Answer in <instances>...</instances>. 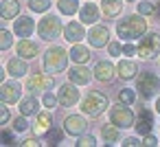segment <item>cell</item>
Segmentation results:
<instances>
[{
  "instance_id": "31",
  "label": "cell",
  "mask_w": 160,
  "mask_h": 147,
  "mask_svg": "<svg viewBox=\"0 0 160 147\" xmlns=\"http://www.w3.org/2000/svg\"><path fill=\"white\" fill-rule=\"evenodd\" d=\"M138 13H142V16H153V13H156V3H149V0L140 3V5H138Z\"/></svg>"
},
{
  "instance_id": "19",
  "label": "cell",
  "mask_w": 160,
  "mask_h": 147,
  "mask_svg": "<svg viewBox=\"0 0 160 147\" xmlns=\"http://www.w3.org/2000/svg\"><path fill=\"white\" fill-rule=\"evenodd\" d=\"M7 73L13 77V79H20L29 73V66H27V59L24 57H13L7 62Z\"/></svg>"
},
{
  "instance_id": "27",
  "label": "cell",
  "mask_w": 160,
  "mask_h": 147,
  "mask_svg": "<svg viewBox=\"0 0 160 147\" xmlns=\"http://www.w3.org/2000/svg\"><path fill=\"white\" fill-rule=\"evenodd\" d=\"M38 108H40V103H38V99L35 97H24V99H20V114H24V116H31V114H38Z\"/></svg>"
},
{
  "instance_id": "32",
  "label": "cell",
  "mask_w": 160,
  "mask_h": 147,
  "mask_svg": "<svg viewBox=\"0 0 160 147\" xmlns=\"http://www.w3.org/2000/svg\"><path fill=\"white\" fill-rule=\"evenodd\" d=\"M118 99H121V101H125V103H129V105H132V103H134V101H136V92H134V90H132V88H123V90H121V92H118Z\"/></svg>"
},
{
  "instance_id": "18",
  "label": "cell",
  "mask_w": 160,
  "mask_h": 147,
  "mask_svg": "<svg viewBox=\"0 0 160 147\" xmlns=\"http://www.w3.org/2000/svg\"><path fill=\"white\" fill-rule=\"evenodd\" d=\"M99 18H101V9H99L94 3H86V5L79 9V20H81L83 24H94Z\"/></svg>"
},
{
  "instance_id": "6",
  "label": "cell",
  "mask_w": 160,
  "mask_h": 147,
  "mask_svg": "<svg viewBox=\"0 0 160 147\" xmlns=\"http://www.w3.org/2000/svg\"><path fill=\"white\" fill-rule=\"evenodd\" d=\"M158 86H160V79H158L151 70L140 73L138 79H136V88H138V94H140L142 99H151V97L156 94Z\"/></svg>"
},
{
  "instance_id": "25",
  "label": "cell",
  "mask_w": 160,
  "mask_h": 147,
  "mask_svg": "<svg viewBox=\"0 0 160 147\" xmlns=\"http://www.w3.org/2000/svg\"><path fill=\"white\" fill-rule=\"evenodd\" d=\"M92 55H90V48L88 46H83V44H72V48H70V59L75 62V64H86L88 59H90Z\"/></svg>"
},
{
  "instance_id": "46",
  "label": "cell",
  "mask_w": 160,
  "mask_h": 147,
  "mask_svg": "<svg viewBox=\"0 0 160 147\" xmlns=\"http://www.w3.org/2000/svg\"><path fill=\"white\" fill-rule=\"evenodd\" d=\"M123 3H134V0H123Z\"/></svg>"
},
{
  "instance_id": "39",
  "label": "cell",
  "mask_w": 160,
  "mask_h": 147,
  "mask_svg": "<svg viewBox=\"0 0 160 147\" xmlns=\"http://www.w3.org/2000/svg\"><path fill=\"white\" fill-rule=\"evenodd\" d=\"M121 145H125V147H134V145H142V143H140L136 136H127V138H125Z\"/></svg>"
},
{
  "instance_id": "30",
  "label": "cell",
  "mask_w": 160,
  "mask_h": 147,
  "mask_svg": "<svg viewBox=\"0 0 160 147\" xmlns=\"http://www.w3.org/2000/svg\"><path fill=\"white\" fill-rule=\"evenodd\" d=\"M64 138V129H48L46 132V143L44 145H59Z\"/></svg>"
},
{
  "instance_id": "16",
  "label": "cell",
  "mask_w": 160,
  "mask_h": 147,
  "mask_svg": "<svg viewBox=\"0 0 160 147\" xmlns=\"http://www.w3.org/2000/svg\"><path fill=\"white\" fill-rule=\"evenodd\" d=\"M92 73H94V70H88L86 64H77L75 68L68 70V79H70L72 84H77V86H86V84H90V79L94 77Z\"/></svg>"
},
{
  "instance_id": "3",
  "label": "cell",
  "mask_w": 160,
  "mask_h": 147,
  "mask_svg": "<svg viewBox=\"0 0 160 147\" xmlns=\"http://www.w3.org/2000/svg\"><path fill=\"white\" fill-rule=\"evenodd\" d=\"M68 59H70V53H66V48H62V46H51V48H46V53H44V70H46V73H53V75L64 73L66 66H68Z\"/></svg>"
},
{
  "instance_id": "37",
  "label": "cell",
  "mask_w": 160,
  "mask_h": 147,
  "mask_svg": "<svg viewBox=\"0 0 160 147\" xmlns=\"http://www.w3.org/2000/svg\"><path fill=\"white\" fill-rule=\"evenodd\" d=\"M108 53H110L112 57H118V55L123 53V46H121L118 42H110V44H108Z\"/></svg>"
},
{
  "instance_id": "41",
  "label": "cell",
  "mask_w": 160,
  "mask_h": 147,
  "mask_svg": "<svg viewBox=\"0 0 160 147\" xmlns=\"http://www.w3.org/2000/svg\"><path fill=\"white\" fill-rule=\"evenodd\" d=\"M9 119H11L9 108H2V112H0V123H2V125H7V123H9Z\"/></svg>"
},
{
  "instance_id": "40",
  "label": "cell",
  "mask_w": 160,
  "mask_h": 147,
  "mask_svg": "<svg viewBox=\"0 0 160 147\" xmlns=\"http://www.w3.org/2000/svg\"><path fill=\"white\" fill-rule=\"evenodd\" d=\"M142 145H147V147H156V145H158V138L151 136V134H147V136L142 138Z\"/></svg>"
},
{
  "instance_id": "12",
  "label": "cell",
  "mask_w": 160,
  "mask_h": 147,
  "mask_svg": "<svg viewBox=\"0 0 160 147\" xmlns=\"http://www.w3.org/2000/svg\"><path fill=\"white\" fill-rule=\"evenodd\" d=\"M22 97V86L18 81H2V90H0V99L5 105H13L18 103Z\"/></svg>"
},
{
  "instance_id": "15",
  "label": "cell",
  "mask_w": 160,
  "mask_h": 147,
  "mask_svg": "<svg viewBox=\"0 0 160 147\" xmlns=\"http://www.w3.org/2000/svg\"><path fill=\"white\" fill-rule=\"evenodd\" d=\"M114 75H116V66H114L112 62H108V59H103V62H99V64L94 66V79L101 81V84L112 81Z\"/></svg>"
},
{
  "instance_id": "20",
  "label": "cell",
  "mask_w": 160,
  "mask_h": 147,
  "mask_svg": "<svg viewBox=\"0 0 160 147\" xmlns=\"http://www.w3.org/2000/svg\"><path fill=\"white\" fill-rule=\"evenodd\" d=\"M16 53H18L20 57H24V59H33V57H38L40 48H38V44H35V42H31V40H27V38H22V40L18 42V46H16Z\"/></svg>"
},
{
  "instance_id": "26",
  "label": "cell",
  "mask_w": 160,
  "mask_h": 147,
  "mask_svg": "<svg viewBox=\"0 0 160 147\" xmlns=\"http://www.w3.org/2000/svg\"><path fill=\"white\" fill-rule=\"evenodd\" d=\"M123 9V3L121 0H101V11L108 16V18H116Z\"/></svg>"
},
{
  "instance_id": "10",
  "label": "cell",
  "mask_w": 160,
  "mask_h": 147,
  "mask_svg": "<svg viewBox=\"0 0 160 147\" xmlns=\"http://www.w3.org/2000/svg\"><path fill=\"white\" fill-rule=\"evenodd\" d=\"M88 42H90V46H94V48L108 46V44H110V29H108L105 24H94V27L88 31Z\"/></svg>"
},
{
  "instance_id": "38",
  "label": "cell",
  "mask_w": 160,
  "mask_h": 147,
  "mask_svg": "<svg viewBox=\"0 0 160 147\" xmlns=\"http://www.w3.org/2000/svg\"><path fill=\"white\" fill-rule=\"evenodd\" d=\"M123 55H127V57L138 55V46H134V44H125V46H123Z\"/></svg>"
},
{
  "instance_id": "13",
  "label": "cell",
  "mask_w": 160,
  "mask_h": 147,
  "mask_svg": "<svg viewBox=\"0 0 160 147\" xmlns=\"http://www.w3.org/2000/svg\"><path fill=\"white\" fill-rule=\"evenodd\" d=\"M136 132L138 134H142V136H147V134H151V127H153V112L149 110V108H140L138 110V114H136Z\"/></svg>"
},
{
  "instance_id": "7",
  "label": "cell",
  "mask_w": 160,
  "mask_h": 147,
  "mask_svg": "<svg viewBox=\"0 0 160 147\" xmlns=\"http://www.w3.org/2000/svg\"><path fill=\"white\" fill-rule=\"evenodd\" d=\"M153 55H160V33H147L138 42V57L151 59Z\"/></svg>"
},
{
  "instance_id": "9",
  "label": "cell",
  "mask_w": 160,
  "mask_h": 147,
  "mask_svg": "<svg viewBox=\"0 0 160 147\" xmlns=\"http://www.w3.org/2000/svg\"><path fill=\"white\" fill-rule=\"evenodd\" d=\"M53 77L51 75H44V73H33L29 79H27V90L31 92V94H35V92H46L48 88H53Z\"/></svg>"
},
{
  "instance_id": "24",
  "label": "cell",
  "mask_w": 160,
  "mask_h": 147,
  "mask_svg": "<svg viewBox=\"0 0 160 147\" xmlns=\"http://www.w3.org/2000/svg\"><path fill=\"white\" fill-rule=\"evenodd\" d=\"M2 20H13L20 16V3L18 0H2V9H0Z\"/></svg>"
},
{
  "instance_id": "28",
  "label": "cell",
  "mask_w": 160,
  "mask_h": 147,
  "mask_svg": "<svg viewBox=\"0 0 160 147\" xmlns=\"http://www.w3.org/2000/svg\"><path fill=\"white\" fill-rule=\"evenodd\" d=\"M57 9H59V13H64V16H75V13L79 11V0H59V3H57Z\"/></svg>"
},
{
  "instance_id": "11",
  "label": "cell",
  "mask_w": 160,
  "mask_h": 147,
  "mask_svg": "<svg viewBox=\"0 0 160 147\" xmlns=\"http://www.w3.org/2000/svg\"><path fill=\"white\" fill-rule=\"evenodd\" d=\"M57 99H59V105H64V108H70V105H75V103H79L81 99H79V90H77V84H64V86H59V90H57Z\"/></svg>"
},
{
  "instance_id": "2",
  "label": "cell",
  "mask_w": 160,
  "mask_h": 147,
  "mask_svg": "<svg viewBox=\"0 0 160 147\" xmlns=\"http://www.w3.org/2000/svg\"><path fill=\"white\" fill-rule=\"evenodd\" d=\"M110 108V101L103 92L99 90H90L81 101H79V110L86 114V116H99L101 112H105Z\"/></svg>"
},
{
  "instance_id": "33",
  "label": "cell",
  "mask_w": 160,
  "mask_h": 147,
  "mask_svg": "<svg viewBox=\"0 0 160 147\" xmlns=\"http://www.w3.org/2000/svg\"><path fill=\"white\" fill-rule=\"evenodd\" d=\"M13 132H27V127H29V121H27V116L24 114H20L18 119H13Z\"/></svg>"
},
{
  "instance_id": "22",
  "label": "cell",
  "mask_w": 160,
  "mask_h": 147,
  "mask_svg": "<svg viewBox=\"0 0 160 147\" xmlns=\"http://www.w3.org/2000/svg\"><path fill=\"white\" fill-rule=\"evenodd\" d=\"M51 125H53V114L46 110V112H38V121H35V125H33V134L35 136H40V134H46L48 129H51Z\"/></svg>"
},
{
  "instance_id": "5",
  "label": "cell",
  "mask_w": 160,
  "mask_h": 147,
  "mask_svg": "<svg viewBox=\"0 0 160 147\" xmlns=\"http://www.w3.org/2000/svg\"><path fill=\"white\" fill-rule=\"evenodd\" d=\"M38 33H40V38H42V40H46V42L57 40V38H59V33H64L62 20H59L57 16H53V13L44 16V18L40 20V24H38Z\"/></svg>"
},
{
  "instance_id": "45",
  "label": "cell",
  "mask_w": 160,
  "mask_h": 147,
  "mask_svg": "<svg viewBox=\"0 0 160 147\" xmlns=\"http://www.w3.org/2000/svg\"><path fill=\"white\" fill-rule=\"evenodd\" d=\"M153 16H156V18H160V5L156 7V13H153Z\"/></svg>"
},
{
  "instance_id": "44",
  "label": "cell",
  "mask_w": 160,
  "mask_h": 147,
  "mask_svg": "<svg viewBox=\"0 0 160 147\" xmlns=\"http://www.w3.org/2000/svg\"><path fill=\"white\" fill-rule=\"evenodd\" d=\"M156 112H160V97L156 99Z\"/></svg>"
},
{
  "instance_id": "34",
  "label": "cell",
  "mask_w": 160,
  "mask_h": 147,
  "mask_svg": "<svg viewBox=\"0 0 160 147\" xmlns=\"http://www.w3.org/2000/svg\"><path fill=\"white\" fill-rule=\"evenodd\" d=\"M77 145H79V147H94V145H97V138H94L92 134H81L79 140H77Z\"/></svg>"
},
{
  "instance_id": "8",
  "label": "cell",
  "mask_w": 160,
  "mask_h": 147,
  "mask_svg": "<svg viewBox=\"0 0 160 147\" xmlns=\"http://www.w3.org/2000/svg\"><path fill=\"white\" fill-rule=\"evenodd\" d=\"M64 132L68 136H81L88 132V121L83 119V114H68L64 119Z\"/></svg>"
},
{
  "instance_id": "36",
  "label": "cell",
  "mask_w": 160,
  "mask_h": 147,
  "mask_svg": "<svg viewBox=\"0 0 160 147\" xmlns=\"http://www.w3.org/2000/svg\"><path fill=\"white\" fill-rule=\"evenodd\" d=\"M42 103H44L46 108H55V103H59V99H57L53 92H48V90H46V92H44V97H42Z\"/></svg>"
},
{
  "instance_id": "1",
  "label": "cell",
  "mask_w": 160,
  "mask_h": 147,
  "mask_svg": "<svg viewBox=\"0 0 160 147\" xmlns=\"http://www.w3.org/2000/svg\"><path fill=\"white\" fill-rule=\"evenodd\" d=\"M147 33V20H145V16L142 13H132V16H125L123 20H118V24H116V35H118V40H127V42H132V40H136V38H142Z\"/></svg>"
},
{
  "instance_id": "29",
  "label": "cell",
  "mask_w": 160,
  "mask_h": 147,
  "mask_svg": "<svg viewBox=\"0 0 160 147\" xmlns=\"http://www.w3.org/2000/svg\"><path fill=\"white\" fill-rule=\"evenodd\" d=\"M29 9L35 13H46L51 9V3L48 0H29Z\"/></svg>"
},
{
  "instance_id": "14",
  "label": "cell",
  "mask_w": 160,
  "mask_h": 147,
  "mask_svg": "<svg viewBox=\"0 0 160 147\" xmlns=\"http://www.w3.org/2000/svg\"><path fill=\"white\" fill-rule=\"evenodd\" d=\"M83 38H88L86 31H83V22L72 20V22H68V24L64 27V40H66V42L77 44V42H81Z\"/></svg>"
},
{
  "instance_id": "35",
  "label": "cell",
  "mask_w": 160,
  "mask_h": 147,
  "mask_svg": "<svg viewBox=\"0 0 160 147\" xmlns=\"http://www.w3.org/2000/svg\"><path fill=\"white\" fill-rule=\"evenodd\" d=\"M11 44H13V33L5 29V31H2V42H0V48L7 51V48H11Z\"/></svg>"
},
{
  "instance_id": "4",
  "label": "cell",
  "mask_w": 160,
  "mask_h": 147,
  "mask_svg": "<svg viewBox=\"0 0 160 147\" xmlns=\"http://www.w3.org/2000/svg\"><path fill=\"white\" fill-rule=\"evenodd\" d=\"M129 103L121 101V103H114L110 110H108V116L114 125H118L121 129H127V127H134L136 125V114L132 108H127Z\"/></svg>"
},
{
  "instance_id": "23",
  "label": "cell",
  "mask_w": 160,
  "mask_h": 147,
  "mask_svg": "<svg viewBox=\"0 0 160 147\" xmlns=\"http://www.w3.org/2000/svg\"><path fill=\"white\" fill-rule=\"evenodd\" d=\"M118 125H114L112 121L110 123H105V125H101V138H103V143L105 145H116L118 143Z\"/></svg>"
},
{
  "instance_id": "43",
  "label": "cell",
  "mask_w": 160,
  "mask_h": 147,
  "mask_svg": "<svg viewBox=\"0 0 160 147\" xmlns=\"http://www.w3.org/2000/svg\"><path fill=\"white\" fill-rule=\"evenodd\" d=\"M20 145H24V147H35V145H40V143H38V138H35V136H31V138H24Z\"/></svg>"
},
{
  "instance_id": "21",
  "label": "cell",
  "mask_w": 160,
  "mask_h": 147,
  "mask_svg": "<svg viewBox=\"0 0 160 147\" xmlns=\"http://www.w3.org/2000/svg\"><path fill=\"white\" fill-rule=\"evenodd\" d=\"M136 73H138V66H136V62H132V59H121L118 62V66H116V75L121 77V79H134L136 77Z\"/></svg>"
},
{
  "instance_id": "42",
  "label": "cell",
  "mask_w": 160,
  "mask_h": 147,
  "mask_svg": "<svg viewBox=\"0 0 160 147\" xmlns=\"http://www.w3.org/2000/svg\"><path fill=\"white\" fill-rule=\"evenodd\" d=\"M11 140H13V134L9 129H5L2 132V145H11Z\"/></svg>"
},
{
  "instance_id": "17",
  "label": "cell",
  "mask_w": 160,
  "mask_h": 147,
  "mask_svg": "<svg viewBox=\"0 0 160 147\" xmlns=\"http://www.w3.org/2000/svg\"><path fill=\"white\" fill-rule=\"evenodd\" d=\"M33 29H35V22L31 20V16H18L13 22V33L18 38H31Z\"/></svg>"
}]
</instances>
